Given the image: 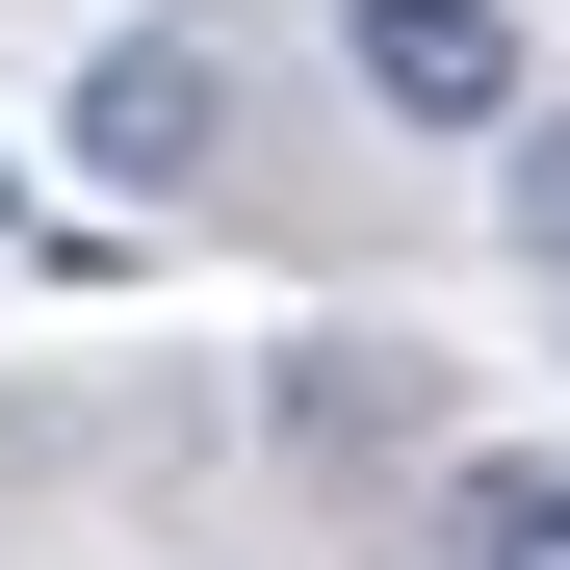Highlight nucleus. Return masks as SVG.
<instances>
[{
  "mask_svg": "<svg viewBox=\"0 0 570 570\" xmlns=\"http://www.w3.org/2000/svg\"><path fill=\"white\" fill-rule=\"evenodd\" d=\"M0 234H27V181H0Z\"/></svg>",
  "mask_w": 570,
  "mask_h": 570,
  "instance_id": "nucleus-5",
  "label": "nucleus"
},
{
  "mask_svg": "<svg viewBox=\"0 0 570 570\" xmlns=\"http://www.w3.org/2000/svg\"><path fill=\"white\" fill-rule=\"evenodd\" d=\"M493 156H519V259H544V285H570V105H519V130H493Z\"/></svg>",
  "mask_w": 570,
  "mask_h": 570,
  "instance_id": "nucleus-4",
  "label": "nucleus"
},
{
  "mask_svg": "<svg viewBox=\"0 0 570 570\" xmlns=\"http://www.w3.org/2000/svg\"><path fill=\"white\" fill-rule=\"evenodd\" d=\"M337 78H363L415 156H466V130L544 105V78H519V0H337Z\"/></svg>",
  "mask_w": 570,
  "mask_h": 570,
  "instance_id": "nucleus-2",
  "label": "nucleus"
},
{
  "mask_svg": "<svg viewBox=\"0 0 570 570\" xmlns=\"http://www.w3.org/2000/svg\"><path fill=\"white\" fill-rule=\"evenodd\" d=\"M441 570H570V466L544 441H466L441 466Z\"/></svg>",
  "mask_w": 570,
  "mask_h": 570,
  "instance_id": "nucleus-3",
  "label": "nucleus"
},
{
  "mask_svg": "<svg viewBox=\"0 0 570 570\" xmlns=\"http://www.w3.org/2000/svg\"><path fill=\"white\" fill-rule=\"evenodd\" d=\"M52 156H105L130 208H181V181L234 156V0H156V27H105V52H78V105H52Z\"/></svg>",
  "mask_w": 570,
  "mask_h": 570,
  "instance_id": "nucleus-1",
  "label": "nucleus"
}]
</instances>
